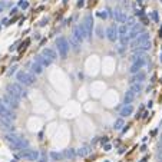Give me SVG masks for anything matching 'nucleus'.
Wrapping results in <instances>:
<instances>
[{
	"instance_id": "2",
	"label": "nucleus",
	"mask_w": 162,
	"mask_h": 162,
	"mask_svg": "<svg viewBox=\"0 0 162 162\" xmlns=\"http://www.w3.org/2000/svg\"><path fill=\"white\" fill-rule=\"evenodd\" d=\"M132 47L133 49H142V50H149V47H151V37L148 33H141L139 36L136 39H133L132 42Z\"/></svg>"
},
{
	"instance_id": "32",
	"label": "nucleus",
	"mask_w": 162,
	"mask_h": 162,
	"mask_svg": "<svg viewBox=\"0 0 162 162\" xmlns=\"http://www.w3.org/2000/svg\"><path fill=\"white\" fill-rule=\"evenodd\" d=\"M39 161L40 162H46V154H45V152H42V154L39 155Z\"/></svg>"
},
{
	"instance_id": "16",
	"label": "nucleus",
	"mask_w": 162,
	"mask_h": 162,
	"mask_svg": "<svg viewBox=\"0 0 162 162\" xmlns=\"http://www.w3.org/2000/svg\"><path fill=\"white\" fill-rule=\"evenodd\" d=\"M42 55H43L45 58H47L49 60H55V59L58 58V55H56V52L53 50V49H43V52H42Z\"/></svg>"
},
{
	"instance_id": "29",
	"label": "nucleus",
	"mask_w": 162,
	"mask_h": 162,
	"mask_svg": "<svg viewBox=\"0 0 162 162\" xmlns=\"http://www.w3.org/2000/svg\"><path fill=\"white\" fill-rule=\"evenodd\" d=\"M98 16L101 19H106L108 17V13H106V10H101V12H98Z\"/></svg>"
},
{
	"instance_id": "5",
	"label": "nucleus",
	"mask_w": 162,
	"mask_h": 162,
	"mask_svg": "<svg viewBox=\"0 0 162 162\" xmlns=\"http://www.w3.org/2000/svg\"><path fill=\"white\" fill-rule=\"evenodd\" d=\"M39 152L35 151V149H22V152L19 155H16V158H22V159H27V161H39Z\"/></svg>"
},
{
	"instance_id": "43",
	"label": "nucleus",
	"mask_w": 162,
	"mask_h": 162,
	"mask_svg": "<svg viewBox=\"0 0 162 162\" xmlns=\"http://www.w3.org/2000/svg\"><path fill=\"white\" fill-rule=\"evenodd\" d=\"M161 128H162V122H161Z\"/></svg>"
},
{
	"instance_id": "41",
	"label": "nucleus",
	"mask_w": 162,
	"mask_h": 162,
	"mask_svg": "<svg viewBox=\"0 0 162 162\" xmlns=\"http://www.w3.org/2000/svg\"><path fill=\"white\" fill-rule=\"evenodd\" d=\"M159 144H162V136H161V141H159Z\"/></svg>"
},
{
	"instance_id": "18",
	"label": "nucleus",
	"mask_w": 162,
	"mask_h": 162,
	"mask_svg": "<svg viewBox=\"0 0 162 162\" xmlns=\"http://www.w3.org/2000/svg\"><path fill=\"white\" fill-rule=\"evenodd\" d=\"M30 69H32V73H33V75H40V73L43 72V66L39 65L37 62H33V63H30Z\"/></svg>"
},
{
	"instance_id": "21",
	"label": "nucleus",
	"mask_w": 162,
	"mask_h": 162,
	"mask_svg": "<svg viewBox=\"0 0 162 162\" xmlns=\"http://www.w3.org/2000/svg\"><path fill=\"white\" fill-rule=\"evenodd\" d=\"M129 89L138 95L141 90H142V85H141V83H136V82H135V83H131V88H129Z\"/></svg>"
},
{
	"instance_id": "6",
	"label": "nucleus",
	"mask_w": 162,
	"mask_h": 162,
	"mask_svg": "<svg viewBox=\"0 0 162 162\" xmlns=\"http://www.w3.org/2000/svg\"><path fill=\"white\" fill-rule=\"evenodd\" d=\"M56 46H58V52L60 55L62 59H66L69 52V42L65 39V37H58L56 39Z\"/></svg>"
},
{
	"instance_id": "24",
	"label": "nucleus",
	"mask_w": 162,
	"mask_h": 162,
	"mask_svg": "<svg viewBox=\"0 0 162 162\" xmlns=\"http://www.w3.org/2000/svg\"><path fill=\"white\" fill-rule=\"evenodd\" d=\"M65 156H66V158H69V159H75V156H76L75 149H66V151H65Z\"/></svg>"
},
{
	"instance_id": "9",
	"label": "nucleus",
	"mask_w": 162,
	"mask_h": 162,
	"mask_svg": "<svg viewBox=\"0 0 162 162\" xmlns=\"http://www.w3.org/2000/svg\"><path fill=\"white\" fill-rule=\"evenodd\" d=\"M2 102H3L7 108H10V109H17L19 108V101H17V99H15V98H12L9 93H6V95L2 96Z\"/></svg>"
},
{
	"instance_id": "36",
	"label": "nucleus",
	"mask_w": 162,
	"mask_h": 162,
	"mask_svg": "<svg viewBox=\"0 0 162 162\" xmlns=\"http://www.w3.org/2000/svg\"><path fill=\"white\" fill-rule=\"evenodd\" d=\"M156 159H158V162H162V154H158V155H156Z\"/></svg>"
},
{
	"instance_id": "39",
	"label": "nucleus",
	"mask_w": 162,
	"mask_h": 162,
	"mask_svg": "<svg viewBox=\"0 0 162 162\" xmlns=\"http://www.w3.org/2000/svg\"><path fill=\"white\" fill-rule=\"evenodd\" d=\"M146 161H148V156H145V158L142 159V161H141V162H146Z\"/></svg>"
},
{
	"instance_id": "37",
	"label": "nucleus",
	"mask_w": 162,
	"mask_h": 162,
	"mask_svg": "<svg viewBox=\"0 0 162 162\" xmlns=\"http://www.w3.org/2000/svg\"><path fill=\"white\" fill-rule=\"evenodd\" d=\"M83 4H85V3H83V0H80V2H78V6H79V7H82Z\"/></svg>"
},
{
	"instance_id": "3",
	"label": "nucleus",
	"mask_w": 162,
	"mask_h": 162,
	"mask_svg": "<svg viewBox=\"0 0 162 162\" xmlns=\"http://www.w3.org/2000/svg\"><path fill=\"white\" fill-rule=\"evenodd\" d=\"M7 93L10 95L12 98H15L17 101H20L22 98L27 96V92L23 90V88L19 85V83H12V85H7Z\"/></svg>"
},
{
	"instance_id": "38",
	"label": "nucleus",
	"mask_w": 162,
	"mask_h": 162,
	"mask_svg": "<svg viewBox=\"0 0 162 162\" xmlns=\"http://www.w3.org/2000/svg\"><path fill=\"white\" fill-rule=\"evenodd\" d=\"M158 154H162V144H159V151H158Z\"/></svg>"
},
{
	"instance_id": "40",
	"label": "nucleus",
	"mask_w": 162,
	"mask_h": 162,
	"mask_svg": "<svg viewBox=\"0 0 162 162\" xmlns=\"http://www.w3.org/2000/svg\"><path fill=\"white\" fill-rule=\"evenodd\" d=\"M159 36L162 37V27H161V30H159Z\"/></svg>"
},
{
	"instance_id": "10",
	"label": "nucleus",
	"mask_w": 162,
	"mask_h": 162,
	"mask_svg": "<svg viewBox=\"0 0 162 162\" xmlns=\"http://www.w3.org/2000/svg\"><path fill=\"white\" fill-rule=\"evenodd\" d=\"M145 56H142V58H136L135 60H133V63H132V66H131V69H129V72L131 73H136V72H139L141 69H142V66L145 65Z\"/></svg>"
},
{
	"instance_id": "44",
	"label": "nucleus",
	"mask_w": 162,
	"mask_h": 162,
	"mask_svg": "<svg viewBox=\"0 0 162 162\" xmlns=\"http://www.w3.org/2000/svg\"><path fill=\"white\" fill-rule=\"evenodd\" d=\"M0 29H2V27H0Z\"/></svg>"
},
{
	"instance_id": "35",
	"label": "nucleus",
	"mask_w": 162,
	"mask_h": 162,
	"mask_svg": "<svg viewBox=\"0 0 162 162\" xmlns=\"http://www.w3.org/2000/svg\"><path fill=\"white\" fill-rule=\"evenodd\" d=\"M111 145H109V144H105V146H103V149H105V151H111Z\"/></svg>"
},
{
	"instance_id": "13",
	"label": "nucleus",
	"mask_w": 162,
	"mask_h": 162,
	"mask_svg": "<svg viewBox=\"0 0 162 162\" xmlns=\"http://www.w3.org/2000/svg\"><path fill=\"white\" fill-rule=\"evenodd\" d=\"M113 16H115L116 22H119V23H125L126 22V17H128V16H126V12L121 10V9H115Z\"/></svg>"
},
{
	"instance_id": "23",
	"label": "nucleus",
	"mask_w": 162,
	"mask_h": 162,
	"mask_svg": "<svg viewBox=\"0 0 162 162\" xmlns=\"http://www.w3.org/2000/svg\"><path fill=\"white\" fill-rule=\"evenodd\" d=\"M122 126H125V122H123V118H119V119H116L115 121V128L116 131H119V129H122Z\"/></svg>"
},
{
	"instance_id": "33",
	"label": "nucleus",
	"mask_w": 162,
	"mask_h": 162,
	"mask_svg": "<svg viewBox=\"0 0 162 162\" xmlns=\"http://www.w3.org/2000/svg\"><path fill=\"white\" fill-rule=\"evenodd\" d=\"M16 69H17L16 66H12V68H10V70L7 72V76H12V75H13V73L16 72Z\"/></svg>"
},
{
	"instance_id": "4",
	"label": "nucleus",
	"mask_w": 162,
	"mask_h": 162,
	"mask_svg": "<svg viewBox=\"0 0 162 162\" xmlns=\"http://www.w3.org/2000/svg\"><path fill=\"white\" fill-rule=\"evenodd\" d=\"M16 78H17L19 83L26 85V86H30V85H33V83L36 82V76L33 75V73H27V72H23V70L17 72Z\"/></svg>"
},
{
	"instance_id": "27",
	"label": "nucleus",
	"mask_w": 162,
	"mask_h": 162,
	"mask_svg": "<svg viewBox=\"0 0 162 162\" xmlns=\"http://www.w3.org/2000/svg\"><path fill=\"white\" fill-rule=\"evenodd\" d=\"M50 156H52V159H55V161L62 159V154H59V152H50Z\"/></svg>"
},
{
	"instance_id": "25",
	"label": "nucleus",
	"mask_w": 162,
	"mask_h": 162,
	"mask_svg": "<svg viewBox=\"0 0 162 162\" xmlns=\"http://www.w3.org/2000/svg\"><path fill=\"white\" fill-rule=\"evenodd\" d=\"M128 32H129V27L126 25H122L121 27H118V35H126Z\"/></svg>"
},
{
	"instance_id": "31",
	"label": "nucleus",
	"mask_w": 162,
	"mask_h": 162,
	"mask_svg": "<svg viewBox=\"0 0 162 162\" xmlns=\"http://www.w3.org/2000/svg\"><path fill=\"white\" fill-rule=\"evenodd\" d=\"M96 35H98L99 37H103V36H105L103 32H102V27H101V26H98V27H96Z\"/></svg>"
},
{
	"instance_id": "17",
	"label": "nucleus",
	"mask_w": 162,
	"mask_h": 162,
	"mask_svg": "<svg viewBox=\"0 0 162 162\" xmlns=\"http://www.w3.org/2000/svg\"><path fill=\"white\" fill-rule=\"evenodd\" d=\"M135 96H136V93H135V92H132V90H128V92H126L125 93V98H123V103L125 105H131L133 102V99H135Z\"/></svg>"
},
{
	"instance_id": "30",
	"label": "nucleus",
	"mask_w": 162,
	"mask_h": 162,
	"mask_svg": "<svg viewBox=\"0 0 162 162\" xmlns=\"http://www.w3.org/2000/svg\"><path fill=\"white\" fill-rule=\"evenodd\" d=\"M6 6H9V4L6 3L4 0H0V13H2V12H4V9H6Z\"/></svg>"
},
{
	"instance_id": "19",
	"label": "nucleus",
	"mask_w": 162,
	"mask_h": 162,
	"mask_svg": "<svg viewBox=\"0 0 162 162\" xmlns=\"http://www.w3.org/2000/svg\"><path fill=\"white\" fill-rule=\"evenodd\" d=\"M132 112H133L132 105H125V106L121 109V116H122V118H125V116H129V115H132Z\"/></svg>"
},
{
	"instance_id": "14",
	"label": "nucleus",
	"mask_w": 162,
	"mask_h": 162,
	"mask_svg": "<svg viewBox=\"0 0 162 162\" xmlns=\"http://www.w3.org/2000/svg\"><path fill=\"white\" fill-rule=\"evenodd\" d=\"M145 78H146V75H145L144 72H141V70H139V72L133 73V78L129 80V83H135V82H136V83H142L145 80Z\"/></svg>"
},
{
	"instance_id": "34",
	"label": "nucleus",
	"mask_w": 162,
	"mask_h": 162,
	"mask_svg": "<svg viewBox=\"0 0 162 162\" xmlns=\"http://www.w3.org/2000/svg\"><path fill=\"white\" fill-rule=\"evenodd\" d=\"M152 19H154L155 22H158V15H156V12H152Z\"/></svg>"
},
{
	"instance_id": "12",
	"label": "nucleus",
	"mask_w": 162,
	"mask_h": 162,
	"mask_svg": "<svg viewBox=\"0 0 162 162\" xmlns=\"http://www.w3.org/2000/svg\"><path fill=\"white\" fill-rule=\"evenodd\" d=\"M106 37H108L111 42H115L118 40L119 35H118V27L116 26H109L108 30H106Z\"/></svg>"
},
{
	"instance_id": "42",
	"label": "nucleus",
	"mask_w": 162,
	"mask_h": 162,
	"mask_svg": "<svg viewBox=\"0 0 162 162\" xmlns=\"http://www.w3.org/2000/svg\"><path fill=\"white\" fill-rule=\"evenodd\" d=\"M159 59H161V62H162V53H161V58H159Z\"/></svg>"
},
{
	"instance_id": "15",
	"label": "nucleus",
	"mask_w": 162,
	"mask_h": 162,
	"mask_svg": "<svg viewBox=\"0 0 162 162\" xmlns=\"http://www.w3.org/2000/svg\"><path fill=\"white\" fill-rule=\"evenodd\" d=\"M35 62H37L39 65H42L43 68H46V66H49L52 63V60H49L47 58H45L43 55H37L36 58H35Z\"/></svg>"
},
{
	"instance_id": "20",
	"label": "nucleus",
	"mask_w": 162,
	"mask_h": 162,
	"mask_svg": "<svg viewBox=\"0 0 162 162\" xmlns=\"http://www.w3.org/2000/svg\"><path fill=\"white\" fill-rule=\"evenodd\" d=\"M90 152V148H89V145H85L83 148H80V149H78V152L76 154L79 155V156H86Z\"/></svg>"
},
{
	"instance_id": "22",
	"label": "nucleus",
	"mask_w": 162,
	"mask_h": 162,
	"mask_svg": "<svg viewBox=\"0 0 162 162\" xmlns=\"http://www.w3.org/2000/svg\"><path fill=\"white\" fill-rule=\"evenodd\" d=\"M119 40H121V45H122V46H126V45L129 43V36H128V33H126V35H119V37H118Z\"/></svg>"
},
{
	"instance_id": "7",
	"label": "nucleus",
	"mask_w": 162,
	"mask_h": 162,
	"mask_svg": "<svg viewBox=\"0 0 162 162\" xmlns=\"http://www.w3.org/2000/svg\"><path fill=\"white\" fill-rule=\"evenodd\" d=\"M0 118L2 119H9V121H15L16 119V115L12 112L10 108H7V106L2 102V99H0Z\"/></svg>"
},
{
	"instance_id": "11",
	"label": "nucleus",
	"mask_w": 162,
	"mask_h": 162,
	"mask_svg": "<svg viewBox=\"0 0 162 162\" xmlns=\"http://www.w3.org/2000/svg\"><path fill=\"white\" fill-rule=\"evenodd\" d=\"M139 33H144V27H142L139 23H136L135 26L131 27V30L128 32V36H129V39H136Z\"/></svg>"
},
{
	"instance_id": "1",
	"label": "nucleus",
	"mask_w": 162,
	"mask_h": 162,
	"mask_svg": "<svg viewBox=\"0 0 162 162\" xmlns=\"http://www.w3.org/2000/svg\"><path fill=\"white\" fill-rule=\"evenodd\" d=\"M6 141H7L10 146L15 149V151H19V149H26L29 148V142L25 139V138L19 136V135H15V133H10L9 132L6 135Z\"/></svg>"
},
{
	"instance_id": "8",
	"label": "nucleus",
	"mask_w": 162,
	"mask_h": 162,
	"mask_svg": "<svg viewBox=\"0 0 162 162\" xmlns=\"http://www.w3.org/2000/svg\"><path fill=\"white\" fill-rule=\"evenodd\" d=\"M83 27H85V32H86V37L90 39L92 37V27H93V16L92 15H88L83 20Z\"/></svg>"
},
{
	"instance_id": "26",
	"label": "nucleus",
	"mask_w": 162,
	"mask_h": 162,
	"mask_svg": "<svg viewBox=\"0 0 162 162\" xmlns=\"http://www.w3.org/2000/svg\"><path fill=\"white\" fill-rule=\"evenodd\" d=\"M128 27H132V26L136 25V20H135V17H126V23H125Z\"/></svg>"
},
{
	"instance_id": "28",
	"label": "nucleus",
	"mask_w": 162,
	"mask_h": 162,
	"mask_svg": "<svg viewBox=\"0 0 162 162\" xmlns=\"http://www.w3.org/2000/svg\"><path fill=\"white\" fill-rule=\"evenodd\" d=\"M19 6H20L22 9H27L29 7V3H27L26 0H20V2H19Z\"/></svg>"
}]
</instances>
